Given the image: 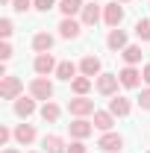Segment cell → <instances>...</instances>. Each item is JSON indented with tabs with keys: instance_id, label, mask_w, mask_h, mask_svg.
Returning a JSON list of instances; mask_svg holds the SVG:
<instances>
[{
	"instance_id": "1",
	"label": "cell",
	"mask_w": 150,
	"mask_h": 153,
	"mask_svg": "<svg viewBox=\"0 0 150 153\" xmlns=\"http://www.w3.org/2000/svg\"><path fill=\"white\" fill-rule=\"evenodd\" d=\"M30 94L36 97V100H44V103H47V100L53 97V82H50L47 76H36V79L30 82Z\"/></svg>"
},
{
	"instance_id": "2",
	"label": "cell",
	"mask_w": 150,
	"mask_h": 153,
	"mask_svg": "<svg viewBox=\"0 0 150 153\" xmlns=\"http://www.w3.org/2000/svg\"><path fill=\"white\" fill-rule=\"evenodd\" d=\"M21 88H24V85H21V79L18 76H3V82H0V97H3V100H18V94H21Z\"/></svg>"
},
{
	"instance_id": "3",
	"label": "cell",
	"mask_w": 150,
	"mask_h": 153,
	"mask_svg": "<svg viewBox=\"0 0 150 153\" xmlns=\"http://www.w3.org/2000/svg\"><path fill=\"white\" fill-rule=\"evenodd\" d=\"M68 109L74 118H85V115H94V100L88 97H74V100H68Z\"/></svg>"
},
{
	"instance_id": "4",
	"label": "cell",
	"mask_w": 150,
	"mask_h": 153,
	"mask_svg": "<svg viewBox=\"0 0 150 153\" xmlns=\"http://www.w3.org/2000/svg\"><path fill=\"white\" fill-rule=\"evenodd\" d=\"M118 85H121V79H118V74H100L97 76V91L100 94H115L118 91Z\"/></svg>"
},
{
	"instance_id": "5",
	"label": "cell",
	"mask_w": 150,
	"mask_h": 153,
	"mask_svg": "<svg viewBox=\"0 0 150 153\" xmlns=\"http://www.w3.org/2000/svg\"><path fill=\"white\" fill-rule=\"evenodd\" d=\"M33 68H36V74H38V76H47V74H53L59 65L53 62V56H50V53H38L36 62H33Z\"/></svg>"
},
{
	"instance_id": "6",
	"label": "cell",
	"mask_w": 150,
	"mask_h": 153,
	"mask_svg": "<svg viewBox=\"0 0 150 153\" xmlns=\"http://www.w3.org/2000/svg\"><path fill=\"white\" fill-rule=\"evenodd\" d=\"M68 130H71V135H74V138H79V141H82V138H88V135L94 133V124H88L85 118H76V121H71V124H68Z\"/></svg>"
},
{
	"instance_id": "7",
	"label": "cell",
	"mask_w": 150,
	"mask_h": 153,
	"mask_svg": "<svg viewBox=\"0 0 150 153\" xmlns=\"http://www.w3.org/2000/svg\"><path fill=\"white\" fill-rule=\"evenodd\" d=\"M97 147H103L106 153H115V150L124 147V138H121L118 133H103V135H100V141H97Z\"/></svg>"
},
{
	"instance_id": "8",
	"label": "cell",
	"mask_w": 150,
	"mask_h": 153,
	"mask_svg": "<svg viewBox=\"0 0 150 153\" xmlns=\"http://www.w3.org/2000/svg\"><path fill=\"white\" fill-rule=\"evenodd\" d=\"M118 79H121V85H124V88H135V85H138V79H141V71H135V65H127V68L118 74Z\"/></svg>"
},
{
	"instance_id": "9",
	"label": "cell",
	"mask_w": 150,
	"mask_h": 153,
	"mask_svg": "<svg viewBox=\"0 0 150 153\" xmlns=\"http://www.w3.org/2000/svg\"><path fill=\"white\" fill-rule=\"evenodd\" d=\"M103 21H106V24H109V27L115 30V27H118V24L124 21V9H121L118 3H109V6L103 9Z\"/></svg>"
},
{
	"instance_id": "10",
	"label": "cell",
	"mask_w": 150,
	"mask_h": 153,
	"mask_svg": "<svg viewBox=\"0 0 150 153\" xmlns=\"http://www.w3.org/2000/svg\"><path fill=\"white\" fill-rule=\"evenodd\" d=\"M79 30H82V24H76L74 18H62V24H59L62 38H79Z\"/></svg>"
},
{
	"instance_id": "11",
	"label": "cell",
	"mask_w": 150,
	"mask_h": 153,
	"mask_svg": "<svg viewBox=\"0 0 150 153\" xmlns=\"http://www.w3.org/2000/svg\"><path fill=\"white\" fill-rule=\"evenodd\" d=\"M100 59L97 56H85L82 62H79V71H82V76H100Z\"/></svg>"
},
{
	"instance_id": "12",
	"label": "cell",
	"mask_w": 150,
	"mask_h": 153,
	"mask_svg": "<svg viewBox=\"0 0 150 153\" xmlns=\"http://www.w3.org/2000/svg\"><path fill=\"white\" fill-rule=\"evenodd\" d=\"M106 44H109L112 50H124V47H127V33H124V30H118V27H115V30H109Z\"/></svg>"
},
{
	"instance_id": "13",
	"label": "cell",
	"mask_w": 150,
	"mask_h": 153,
	"mask_svg": "<svg viewBox=\"0 0 150 153\" xmlns=\"http://www.w3.org/2000/svg\"><path fill=\"white\" fill-rule=\"evenodd\" d=\"M15 112L21 118H30V115L36 112V97H18L15 100Z\"/></svg>"
},
{
	"instance_id": "14",
	"label": "cell",
	"mask_w": 150,
	"mask_h": 153,
	"mask_svg": "<svg viewBox=\"0 0 150 153\" xmlns=\"http://www.w3.org/2000/svg\"><path fill=\"white\" fill-rule=\"evenodd\" d=\"M109 112H112L115 118L130 115V100H127V97H112V100H109Z\"/></svg>"
},
{
	"instance_id": "15",
	"label": "cell",
	"mask_w": 150,
	"mask_h": 153,
	"mask_svg": "<svg viewBox=\"0 0 150 153\" xmlns=\"http://www.w3.org/2000/svg\"><path fill=\"white\" fill-rule=\"evenodd\" d=\"M53 47V36L50 33H36V38H33V50L36 53H47Z\"/></svg>"
},
{
	"instance_id": "16",
	"label": "cell",
	"mask_w": 150,
	"mask_h": 153,
	"mask_svg": "<svg viewBox=\"0 0 150 153\" xmlns=\"http://www.w3.org/2000/svg\"><path fill=\"white\" fill-rule=\"evenodd\" d=\"M15 141H21V144L36 141V130H33L30 124H18V127H15Z\"/></svg>"
},
{
	"instance_id": "17",
	"label": "cell",
	"mask_w": 150,
	"mask_h": 153,
	"mask_svg": "<svg viewBox=\"0 0 150 153\" xmlns=\"http://www.w3.org/2000/svg\"><path fill=\"white\" fill-rule=\"evenodd\" d=\"M41 147H44L47 153H68V150H65V141H62L59 135H44Z\"/></svg>"
},
{
	"instance_id": "18",
	"label": "cell",
	"mask_w": 150,
	"mask_h": 153,
	"mask_svg": "<svg viewBox=\"0 0 150 153\" xmlns=\"http://www.w3.org/2000/svg\"><path fill=\"white\" fill-rule=\"evenodd\" d=\"M115 124V115L112 112H94V127L97 130H103V133H109Z\"/></svg>"
},
{
	"instance_id": "19",
	"label": "cell",
	"mask_w": 150,
	"mask_h": 153,
	"mask_svg": "<svg viewBox=\"0 0 150 153\" xmlns=\"http://www.w3.org/2000/svg\"><path fill=\"white\" fill-rule=\"evenodd\" d=\"M97 21H100V6H94V3L82 6V24H85V27H94Z\"/></svg>"
},
{
	"instance_id": "20",
	"label": "cell",
	"mask_w": 150,
	"mask_h": 153,
	"mask_svg": "<svg viewBox=\"0 0 150 153\" xmlns=\"http://www.w3.org/2000/svg\"><path fill=\"white\" fill-rule=\"evenodd\" d=\"M56 76H59V79H68V82H74V79H76V65H74V62H59Z\"/></svg>"
},
{
	"instance_id": "21",
	"label": "cell",
	"mask_w": 150,
	"mask_h": 153,
	"mask_svg": "<svg viewBox=\"0 0 150 153\" xmlns=\"http://www.w3.org/2000/svg\"><path fill=\"white\" fill-rule=\"evenodd\" d=\"M121 56H124V62H127V65H138V62H141V47L127 44V47L121 50Z\"/></svg>"
},
{
	"instance_id": "22",
	"label": "cell",
	"mask_w": 150,
	"mask_h": 153,
	"mask_svg": "<svg viewBox=\"0 0 150 153\" xmlns=\"http://www.w3.org/2000/svg\"><path fill=\"white\" fill-rule=\"evenodd\" d=\"M59 9H62V15H65V18H74L76 12H82V0H62V3H59Z\"/></svg>"
},
{
	"instance_id": "23",
	"label": "cell",
	"mask_w": 150,
	"mask_h": 153,
	"mask_svg": "<svg viewBox=\"0 0 150 153\" xmlns=\"http://www.w3.org/2000/svg\"><path fill=\"white\" fill-rule=\"evenodd\" d=\"M71 88H74L76 97H85V94H88V88H91V76H76L74 82H71Z\"/></svg>"
},
{
	"instance_id": "24",
	"label": "cell",
	"mask_w": 150,
	"mask_h": 153,
	"mask_svg": "<svg viewBox=\"0 0 150 153\" xmlns=\"http://www.w3.org/2000/svg\"><path fill=\"white\" fill-rule=\"evenodd\" d=\"M41 118H44L47 124H56V121H59V106H56V103H50V100H47V103L41 106Z\"/></svg>"
},
{
	"instance_id": "25",
	"label": "cell",
	"mask_w": 150,
	"mask_h": 153,
	"mask_svg": "<svg viewBox=\"0 0 150 153\" xmlns=\"http://www.w3.org/2000/svg\"><path fill=\"white\" fill-rule=\"evenodd\" d=\"M135 36L141 38V41H150V21L147 18H141L138 24H135Z\"/></svg>"
},
{
	"instance_id": "26",
	"label": "cell",
	"mask_w": 150,
	"mask_h": 153,
	"mask_svg": "<svg viewBox=\"0 0 150 153\" xmlns=\"http://www.w3.org/2000/svg\"><path fill=\"white\" fill-rule=\"evenodd\" d=\"M33 9H38V12H50V9H56V3H53V0H33Z\"/></svg>"
},
{
	"instance_id": "27",
	"label": "cell",
	"mask_w": 150,
	"mask_h": 153,
	"mask_svg": "<svg viewBox=\"0 0 150 153\" xmlns=\"http://www.w3.org/2000/svg\"><path fill=\"white\" fill-rule=\"evenodd\" d=\"M0 36H3V38H9V36H12V21H9V18H3V21H0Z\"/></svg>"
},
{
	"instance_id": "28",
	"label": "cell",
	"mask_w": 150,
	"mask_h": 153,
	"mask_svg": "<svg viewBox=\"0 0 150 153\" xmlns=\"http://www.w3.org/2000/svg\"><path fill=\"white\" fill-rule=\"evenodd\" d=\"M30 6H33V0H12V9L15 12H27Z\"/></svg>"
},
{
	"instance_id": "29",
	"label": "cell",
	"mask_w": 150,
	"mask_h": 153,
	"mask_svg": "<svg viewBox=\"0 0 150 153\" xmlns=\"http://www.w3.org/2000/svg\"><path fill=\"white\" fill-rule=\"evenodd\" d=\"M0 59H3V62H6V59H12V44H9V41H3V44H0Z\"/></svg>"
},
{
	"instance_id": "30",
	"label": "cell",
	"mask_w": 150,
	"mask_h": 153,
	"mask_svg": "<svg viewBox=\"0 0 150 153\" xmlns=\"http://www.w3.org/2000/svg\"><path fill=\"white\" fill-rule=\"evenodd\" d=\"M68 153H85V144L76 138V141H71V147H68Z\"/></svg>"
},
{
	"instance_id": "31",
	"label": "cell",
	"mask_w": 150,
	"mask_h": 153,
	"mask_svg": "<svg viewBox=\"0 0 150 153\" xmlns=\"http://www.w3.org/2000/svg\"><path fill=\"white\" fill-rule=\"evenodd\" d=\"M138 106H141V109H150V88H147V91H141V97H138Z\"/></svg>"
},
{
	"instance_id": "32",
	"label": "cell",
	"mask_w": 150,
	"mask_h": 153,
	"mask_svg": "<svg viewBox=\"0 0 150 153\" xmlns=\"http://www.w3.org/2000/svg\"><path fill=\"white\" fill-rule=\"evenodd\" d=\"M9 135H12V133H9L6 127H0V144H6V141H9Z\"/></svg>"
},
{
	"instance_id": "33",
	"label": "cell",
	"mask_w": 150,
	"mask_h": 153,
	"mask_svg": "<svg viewBox=\"0 0 150 153\" xmlns=\"http://www.w3.org/2000/svg\"><path fill=\"white\" fill-rule=\"evenodd\" d=\"M141 79H144V82L150 85V65H144V71H141Z\"/></svg>"
},
{
	"instance_id": "34",
	"label": "cell",
	"mask_w": 150,
	"mask_h": 153,
	"mask_svg": "<svg viewBox=\"0 0 150 153\" xmlns=\"http://www.w3.org/2000/svg\"><path fill=\"white\" fill-rule=\"evenodd\" d=\"M3 153H18V150H12V147H9V150H3Z\"/></svg>"
},
{
	"instance_id": "35",
	"label": "cell",
	"mask_w": 150,
	"mask_h": 153,
	"mask_svg": "<svg viewBox=\"0 0 150 153\" xmlns=\"http://www.w3.org/2000/svg\"><path fill=\"white\" fill-rule=\"evenodd\" d=\"M3 3H12V0H3Z\"/></svg>"
},
{
	"instance_id": "36",
	"label": "cell",
	"mask_w": 150,
	"mask_h": 153,
	"mask_svg": "<svg viewBox=\"0 0 150 153\" xmlns=\"http://www.w3.org/2000/svg\"><path fill=\"white\" fill-rule=\"evenodd\" d=\"M121 3H130V0H121Z\"/></svg>"
},
{
	"instance_id": "37",
	"label": "cell",
	"mask_w": 150,
	"mask_h": 153,
	"mask_svg": "<svg viewBox=\"0 0 150 153\" xmlns=\"http://www.w3.org/2000/svg\"><path fill=\"white\" fill-rule=\"evenodd\" d=\"M33 153H38V150H33Z\"/></svg>"
},
{
	"instance_id": "38",
	"label": "cell",
	"mask_w": 150,
	"mask_h": 153,
	"mask_svg": "<svg viewBox=\"0 0 150 153\" xmlns=\"http://www.w3.org/2000/svg\"><path fill=\"white\" fill-rule=\"evenodd\" d=\"M147 153H150V150H147Z\"/></svg>"
}]
</instances>
